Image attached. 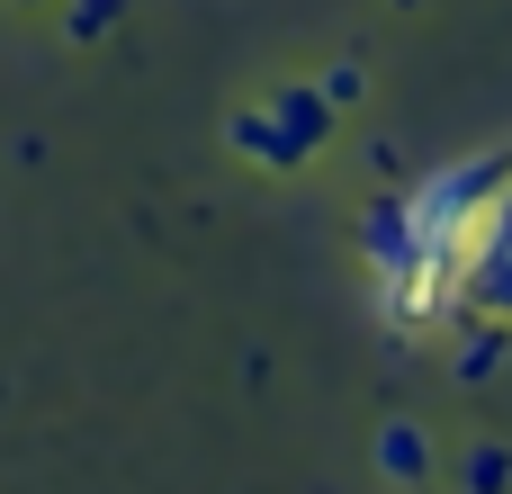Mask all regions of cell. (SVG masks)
<instances>
[{"label":"cell","instance_id":"4","mask_svg":"<svg viewBox=\"0 0 512 494\" xmlns=\"http://www.w3.org/2000/svg\"><path fill=\"white\" fill-rule=\"evenodd\" d=\"M512 486V459L486 441V450H468V494H504Z\"/></svg>","mask_w":512,"mask_h":494},{"label":"cell","instance_id":"1","mask_svg":"<svg viewBox=\"0 0 512 494\" xmlns=\"http://www.w3.org/2000/svg\"><path fill=\"white\" fill-rule=\"evenodd\" d=\"M324 135H333V99H324L315 81H279L270 99H252V108L225 117V144H234L243 162H261V171H297V162H315Z\"/></svg>","mask_w":512,"mask_h":494},{"label":"cell","instance_id":"5","mask_svg":"<svg viewBox=\"0 0 512 494\" xmlns=\"http://www.w3.org/2000/svg\"><path fill=\"white\" fill-rule=\"evenodd\" d=\"M315 90H324L333 108H360V90H369V81H360V63H333V72H324Z\"/></svg>","mask_w":512,"mask_h":494},{"label":"cell","instance_id":"3","mask_svg":"<svg viewBox=\"0 0 512 494\" xmlns=\"http://www.w3.org/2000/svg\"><path fill=\"white\" fill-rule=\"evenodd\" d=\"M108 27H117V0H63V36L72 45H99Z\"/></svg>","mask_w":512,"mask_h":494},{"label":"cell","instance_id":"6","mask_svg":"<svg viewBox=\"0 0 512 494\" xmlns=\"http://www.w3.org/2000/svg\"><path fill=\"white\" fill-rule=\"evenodd\" d=\"M27 9H45V0H27Z\"/></svg>","mask_w":512,"mask_h":494},{"label":"cell","instance_id":"2","mask_svg":"<svg viewBox=\"0 0 512 494\" xmlns=\"http://www.w3.org/2000/svg\"><path fill=\"white\" fill-rule=\"evenodd\" d=\"M378 477H387V486H423V477H432V432L405 423V414L378 423Z\"/></svg>","mask_w":512,"mask_h":494}]
</instances>
